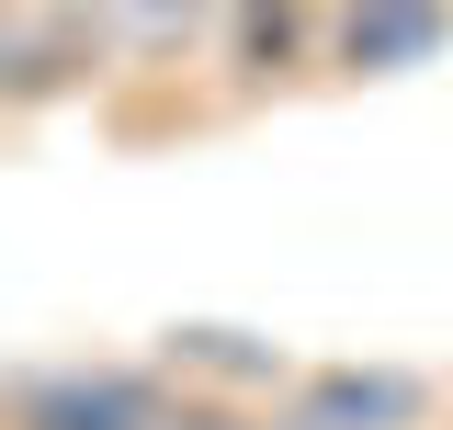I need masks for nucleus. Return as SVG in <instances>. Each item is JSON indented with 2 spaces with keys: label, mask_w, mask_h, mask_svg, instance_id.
I'll return each mask as SVG.
<instances>
[{
  "label": "nucleus",
  "mask_w": 453,
  "mask_h": 430,
  "mask_svg": "<svg viewBox=\"0 0 453 430\" xmlns=\"http://www.w3.org/2000/svg\"><path fill=\"white\" fill-rule=\"evenodd\" d=\"M442 385L419 363H306L273 396V430H431Z\"/></svg>",
  "instance_id": "2"
},
{
  "label": "nucleus",
  "mask_w": 453,
  "mask_h": 430,
  "mask_svg": "<svg viewBox=\"0 0 453 430\" xmlns=\"http://www.w3.org/2000/svg\"><path fill=\"white\" fill-rule=\"evenodd\" d=\"M159 430H273V408H250V396H193V385H181Z\"/></svg>",
  "instance_id": "7"
},
{
  "label": "nucleus",
  "mask_w": 453,
  "mask_h": 430,
  "mask_svg": "<svg viewBox=\"0 0 453 430\" xmlns=\"http://www.w3.org/2000/svg\"><path fill=\"white\" fill-rule=\"evenodd\" d=\"M216 68H226V103L295 91L306 68H329V0H226Z\"/></svg>",
  "instance_id": "3"
},
{
  "label": "nucleus",
  "mask_w": 453,
  "mask_h": 430,
  "mask_svg": "<svg viewBox=\"0 0 453 430\" xmlns=\"http://www.w3.org/2000/svg\"><path fill=\"white\" fill-rule=\"evenodd\" d=\"M159 374L193 385V396H250V408H273L306 363H295L283 340H261V328H216V318H204V328H170V340H159Z\"/></svg>",
  "instance_id": "5"
},
{
  "label": "nucleus",
  "mask_w": 453,
  "mask_h": 430,
  "mask_svg": "<svg viewBox=\"0 0 453 430\" xmlns=\"http://www.w3.org/2000/svg\"><path fill=\"white\" fill-rule=\"evenodd\" d=\"M453 46V0H329V80H408Z\"/></svg>",
  "instance_id": "4"
},
{
  "label": "nucleus",
  "mask_w": 453,
  "mask_h": 430,
  "mask_svg": "<svg viewBox=\"0 0 453 430\" xmlns=\"http://www.w3.org/2000/svg\"><path fill=\"white\" fill-rule=\"evenodd\" d=\"M170 396L159 363H35L0 385V430H159Z\"/></svg>",
  "instance_id": "1"
},
{
  "label": "nucleus",
  "mask_w": 453,
  "mask_h": 430,
  "mask_svg": "<svg viewBox=\"0 0 453 430\" xmlns=\"http://www.w3.org/2000/svg\"><path fill=\"white\" fill-rule=\"evenodd\" d=\"M103 35H113V68H193V57H216L226 35V0H103Z\"/></svg>",
  "instance_id": "6"
}]
</instances>
